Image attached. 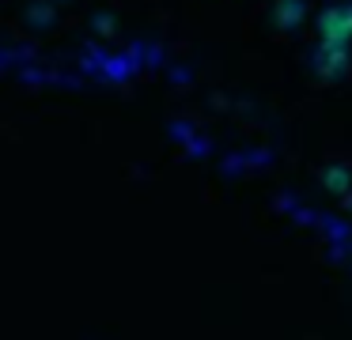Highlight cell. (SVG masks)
<instances>
[{
    "label": "cell",
    "mask_w": 352,
    "mask_h": 340,
    "mask_svg": "<svg viewBox=\"0 0 352 340\" xmlns=\"http://www.w3.org/2000/svg\"><path fill=\"white\" fill-rule=\"evenodd\" d=\"M322 34L326 45H344L352 38V8H333L322 15Z\"/></svg>",
    "instance_id": "1"
},
{
    "label": "cell",
    "mask_w": 352,
    "mask_h": 340,
    "mask_svg": "<svg viewBox=\"0 0 352 340\" xmlns=\"http://www.w3.org/2000/svg\"><path fill=\"white\" fill-rule=\"evenodd\" d=\"M326 181H329V185H344V181H349V174H344V170H329Z\"/></svg>",
    "instance_id": "2"
}]
</instances>
